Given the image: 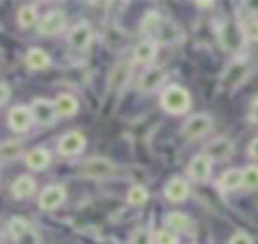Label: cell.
Returning <instances> with one entry per match:
<instances>
[{
  "instance_id": "6da1fadb",
  "label": "cell",
  "mask_w": 258,
  "mask_h": 244,
  "mask_svg": "<svg viewBox=\"0 0 258 244\" xmlns=\"http://www.w3.org/2000/svg\"><path fill=\"white\" fill-rule=\"evenodd\" d=\"M159 105L165 113L169 115H181L185 111H189L191 107V97L189 93L179 87V85H169L167 89H163L161 93V99H159Z\"/></svg>"
},
{
  "instance_id": "7a4b0ae2",
  "label": "cell",
  "mask_w": 258,
  "mask_h": 244,
  "mask_svg": "<svg viewBox=\"0 0 258 244\" xmlns=\"http://www.w3.org/2000/svg\"><path fill=\"white\" fill-rule=\"evenodd\" d=\"M77 171L83 177H109V175L117 173V165L105 157H91V159L83 161L77 167Z\"/></svg>"
},
{
  "instance_id": "3957f363",
  "label": "cell",
  "mask_w": 258,
  "mask_h": 244,
  "mask_svg": "<svg viewBox=\"0 0 258 244\" xmlns=\"http://www.w3.org/2000/svg\"><path fill=\"white\" fill-rule=\"evenodd\" d=\"M212 125H214L212 115H208V113H196V115H191V117L185 119V123L181 127V135L185 139H198V137L206 135L212 129Z\"/></svg>"
},
{
  "instance_id": "277c9868",
  "label": "cell",
  "mask_w": 258,
  "mask_h": 244,
  "mask_svg": "<svg viewBox=\"0 0 258 244\" xmlns=\"http://www.w3.org/2000/svg\"><path fill=\"white\" fill-rule=\"evenodd\" d=\"M30 113H32V121L42 125V127L54 125L56 117H58L56 111H54V103L48 101V99H42V97H38L30 103Z\"/></svg>"
},
{
  "instance_id": "5b68a950",
  "label": "cell",
  "mask_w": 258,
  "mask_h": 244,
  "mask_svg": "<svg viewBox=\"0 0 258 244\" xmlns=\"http://www.w3.org/2000/svg\"><path fill=\"white\" fill-rule=\"evenodd\" d=\"M64 26H67V16H64V12L58 10V8L48 10V12L40 18V22L36 24V28H38V32H40L42 36H56L58 32L64 30Z\"/></svg>"
},
{
  "instance_id": "8992f818",
  "label": "cell",
  "mask_w": 258,
  "mask_h": 244,
  "mask_svg": "<svg viewBox=\"0 0 258 244\" xmlns=\"http://www.w3.org/2000/svg\"><path fill=\"white\" fill-rule=\"evenodd\" d=\"M218 38L222 42V46L230 52H238L242 48V42H244V32H242V26H238L236 22H224L220 26V32H218Z\"/></svg>"
},
{
  "instance_id": "52a82bcc",
  "label": "cell",
  "mask_w": 258,
  "mask_h": 244,
  "mask_svg": "<svg viewBox=\"0 0 258 244\" xmlns=\"http://www.w3.org/2000/svg\"><path fill=\"white\" fill-rule=\"evenodd\" d=\"M87 145V139L81 131H67L60 135L58 143H56V149L62 157H73V155H79Z\"/></svg>"
},
{
  "instance_id": "ba28073f",
  "label": "cell",
  "mask_w": 258,
  "mask_h": 244,
  "mask_svg": "<svg viewBox=\"0 0 258 244\" xmlns=\"http://www.w3.org/2000/svg\"><path fill=\"white\" fill-rule=\"evenodd\" d=\"M64 200H67V190H64V186H60V184H50V186H46V188L40 192V196H38V208L44 210V212H52V210H56L58 206H62Z\"/></svg>"
},
{
  "instance_id": "9c48e42d",
  "label": "cell",
  "mask_w": 258,
  "mask_h": 244,
  "mask_svg": "<svg viewBox=\"0 0 258 244\" xmlns=\"http://www.w3.org/2000/svg\"><path fill=\"white\" fill-rule=\"evenodd\" d=\"M32 123L34 121H32L30 107H26V105H14L8 111V127L14 133H26L32 127Z\"/></svg>"
},
{
  "instance_id": "30bf717a",
  "label": "cell",
  "mask_w": 258,
  "mask_h": 244,
  "mask_svg": "<svg viewBox=\"0 0 258 244\" xmlns=\"http://www.w3.org/2000/svg\"><path fill=\"white\" fill-rule=\"evenodd\" d=\"M93 40V28L87 20H81L77 22L71 30H69V36H67V42L69 46H73L75 50H85Z\"/></svg>"
},
{
  "instance_id": "8fae6325",
  "label": "cell",
  "mask_w": 258,
  "mask_h": 244,
  "mask_svg": "<svg viewBox=\"0 0 258 244\" xmlns=\"http://www.w3.org/2000/svg\"><path fill=\"white\" fill-rule=\"evenodd\" d=\"M232 149H234V145H232V141L228 137H216L204 147V155L210 161L212 159L214 161H224V159H228L232 155Z\"/></svg>"
},
{
  "instance_id": "7c38bea8",
  "label": "cell",
  "mask_w": 258,
  "mask_h": 244,
  "mask_svg": "<svg viewBox=\"0 0 258 244\" xmlns=\"http://www.w3.org/2000/svg\"><path fill=\"white\" fill-rule=\"evenodd\" d=\"M165 79H167V73L161 67H149V69H145V73L139 79V89L143 93H151V91L159 89Z\"/></svg>"
},
{
  "instance_id": "4fadbf2b",
  "label": "cell",
  "mask_w": 258,
  "mask_h": 244,
  "mask_svg": "<svg viewBox=\"0 0 258 244\" xmlns=\"http://www.w3.org/2000/svg\"><path fill=\"white\" fill-rule=\"evenodd\" d=\"M187 175L194 179V181H208L210 175H212V161L200 153L196 155L189 163H187Z\"/></svg>"
},
{
  "instance_id": "5bb4252c",
  "label": "cell",
  "mask_w": 258,
  "mask_h": 244,
  "mask_svg": "<svg viewBox=\"0 0 258 244\" xmlns=\"http://www.w3.org/2000/svg\"><path fill=\"white\" fill-rule=\"evenodd\" d=\"M163 196L169 200V202H183L187 196H189V186L183 177H171L165 188H163Z\"/></svg>"
},
{
  "instance_id": "9a60e30c",
  "label": "cell",
  "mask_w": 258,
  "mask_h": 244,
  "mask_svg": "<svg viewBox=\"0 0 258 244\" xmlns=\"http://www.w3.org/2000/svg\"><path fill=\"white\" fill-rule=\"evenodd\" d=\"M161 24H163L161 14H159L157 10H147V12L143 14V18H141V32H143L149 40H153V38H157L159 30H161Z\"/></svg>"
},
{
  "instance_id": "2e32d148",
  "label": "cell",
  "mask_w": 258,
  "mask_h": 244,
  "mask_svg": "<svg viewBox=\"0 0 258 244\" xmlns=\"http://www.w3.org/2000/svg\"><path fill=\"white\" fill-rule=\"evenodd\" d=\"M24 163L30 169H34V171H40V169H44V167L50 165V151L44 149V147H34L30 151H26Z\"/></svg>"
},
{
  "instance_id": "e0dca14e",
  "label": "cell",
  "mask_w": 258,
  "mask_h": 244,
  "mask_svg": "<svg viewBox=\"0 0 258 244\" xmlns=\"http://www.w3.org/2000/svg\"><path fill=\"white\" fill-rule=\"evenodd\" d=\"M157 42L155 40H149V38H145V40H141L137 46H135V50H133V60L135 63H141V65H149V63H153V58L157 56Z\"/></svg>"
},
{
  "instance_id": "ac0fdd59",
  "label": "cell",
  "mask_w": 258,
  "mask_h": 244,
  "mask_svg": "<svg viewBox=\"0 0 258 244\" xmlns=\"http://www.w3.org/2000/svg\"><path fill=\"white\" fill-rule=\"evenodd\" d=\"M10 192L16 200H26L30 198L34 192H36V181L30 177V175H18L12 186H10Z\"/></svg>"
},
{
  "instance_id": "d6986e66",
  "label": "cell",
  "mask_w": 258,
  "mask_h": 244,
  "mask_svg": "<svg viewBox=\"0 0 258 244\" xmlns=\"http://www.w3.org/2000/svg\"><path fill=\"white\" fill-rule=\"evenodd\" d=\"M52 103H54V111L58 117H73L79 111V101L69 93H60Z\"/></svg>"
},
{
  "instance_id": "ffe728a7",
  "label": "cell",
  "mask_w": 258,
  "mask_h": 244,
  "mask_svg": "<svg viewBox=\"0 0 258 244\" xmlns=\"http://www.w3.org/2000/svg\"><path fill=\"white\" fill-rule=\"evenodd\" d=\"M222 192H234L238 188H242V169L238 167H230L226 169L220 177H218V184H216Z\"/></svg>"
},
{
  "instance_id": "44dd1931",
  "label": "cell",
  "mask_w": 258,
  "mask_h": 244,
  "mask_svg": "<svg viewBox=\"0 0 258 244\" xmlns=\"http://www.w3.org/2000/svg\"><path fill=\"white\" fill-rule=\"evenodd\" d=\"M24 60H26V67H28L30 71H42V69H46V67L50 65L48 52L42 50V48H38V46H32V48L26 52Z\"/></svg>"
},
{
  "instance_id": "7402d4cb",
  "label": "cell",
  "mask_w": 258,
  "mask_h": 244,
  "mask_svg": "<svg viewBox=\"0 0 258 244\" xmlns=\"http://www.w3.org/2000/svg\"><path fill=\"white\" fill-rule=\"evenodd\" d=\"M129 69H131V65H129L127 60H119V63L113 67L111 77H109V89H111V91H119V89L125 85V81L129 79Z\"/></svg>"
},
{
  "instance_id": "603a6c76",
  "label": "cell",
  "mask_w": 258,
  "mask_h": 244,
  "mask_svg": "<svg viewBox=\"0 0 258 244\" xmlns=\"http://www.w3.org/2000/svg\"><path fill=\"white\" fill-rule=\"evenodd\" d=\"M183 34H181V30H179V26L177 24H173L171 20H163V24H161V30H159V34H157V44L161 42V44H169V42H179V38H181Z\"/></svg>"
},
{
  "instance_id": "cb8c5ba5",
  "label": "cell",
  "mask_w": 258,
  "mask_h": 244,
  "mask_svg": "<svg viewBox=\"0 0 258 244\" xmlns=\"http://www.w3.org/2000/svg\"><path fill=\"white\" fill-rule=\"evenodd\" d=\"M163 222H165V230H169L173 234L175 232H183L189 226V218L185 214H181V212H169V214H165Z\"/></svg>"
},
{
  "instance_id": "d4e9b609",
  "label": "cell",
  "mask_w": 258,
  "mask_h": 244,
  "mask_svg": "<svg viewBox=\"0 0 258 244\" xmlns=\"http://www.w3.org/2000/svg\"><path fill=\"white\" fill-rule=\"evenodd\" d=\"M36 18H38V14H36V6L34 4H22L18 8V12H16V20H18V26L20 28L34 26L36 24Z\"/></svg>"
},
{
  "instance_id": "484cf974",
  "label": "cell",
  "mask_w": 258,
  "mask_h": 244,
  "mask_svg": "<svg viewBox=\"0 0 258 244\" xmlns=\"http://www.w3.org/2000/svg\"><path fill=\"white\" fill-rule=\"evenodd\" d=\"M30 230H32V226H30L24 218H20V216H14V218L8 222V234L14 238V242L20 240L22 236H26Z\"/></svg>"
},
{
  "instance_id": "4316f807",
  "label": "cell",
  "mask_w": 258,
  "mask_h": 244,
  "mask_svg": "<svg viewBox=\"0 0 258 244\" xmlns=\"http://www.w3.org/2000/svg\"><path fill=\"white\" fill-rule=\"evenodd\" d=\"M147 198H149V192H147L145 186H141V184H133V186L129 188V192H127V202H129L131 206H141V204L147 202Z\"/></svg>"
},
{
  "instance_id": "83f0119b",
  "label": "cell",
  "mask_w": 258,
  "mask_h": 244,
  "mask_svg": "<svg viewBox=\"0 0 258 244\" xmlns=\"http://www.w3.org/2000/svg\"><path fill=\"white\" fill-rule=\"evenodd\" d=\"M20 153H22L20 141H4V143H0V159L12 161V159H16Z\"/></svg>"
},
{
  "instance_id": "f1b7e54d",
  "label": "cell",
  "mask_w": 258,
  "mask_h": 244,
  "mask_svg": "<svg viewBox=\"0 0 258 244\" xmlns=\"http://www.w3.org/2000/svg\"><path fill=\"white\" fill-rule=\"evenodd\" d=\"M242 188L258 190V165H248L242 171Z\"/></svg>"
},
{
  "instance_id": "f546056e",
  "label": "cell",
  "mask_w": 258,
  "mask_h": 244,
  "mask_svg": "<svg viewBox=\"0 0 258 244\" xmlns=\"http://www.w3.org/2000/svg\"><path fill=\"white\" fill-rule=\"evenodd\" d=\"M242 32H244V38H246L248 42H258V18L252 16V18L244 20Z\"/></svg>"
},
{
  "instance_id": "4dcf8cb0",
  "label": "cell",
  "mask_w": 258,
  "mask_h": 244,
  "mask_svg": "<svg viewBox=\"0 0 258 244\" xmlns=\"http://www.w3.org/2000/svg\"><path fill=\"white\" fill-rule=\"evenodd\" d=\"M129 244H151V232L149 228H137L133 234H131V240Z\"/></svg>"
},
{
  "instance_id": "1f68e13d",
  "label": "cell",
  "mask_w": 258,
  "mask_h": 244,
  "mask_svg": "<svg viewBox=\"0 0 258 244\" xmlns=\"http://www.w3.org/2000/svg\"><path fill=\"white\" fill-rule=\"evenodd\" d=\"M155 244H177V236L165 228L155 232Z\"/></svg>"
},
{
  "instance_id": "d6a6232c",
  "label": "cell",
  "mask_w": 258,
  "mask_h": 244,
  "mask_svg": "<svg viewBox=\"0 0 258 244\" xmlns=\"http://www.w3.org/2000/svg\"><path fill=\"white\" fill-rule=\"evenodd\" d=\"M228 244H254V240H252V236H250L248 232L238 230V232H234V234H232V238H230V242H228Z\"/></svg>"
},
{
  "instance_id": "836d02e7",
  "label": "cell",
  "mask_w": 258,
  "mask_h": 244,
  "mask_svg": "<svg viewBox=\"0 0 258 244\" xmlns=\"http://www.w3.org/2000/svg\"><path fill=\"white\" fill-rule=\"evenodd\" d=\"M8 99H10V89H8V85L0 83V107H2Z\"/></svg>"
},
{
  "instance_id": "e575fe53",
  "label": "cell",
  "mask_w": 258,
  "mask_h": 244,
  "mask_svg": "<svg viewBox=\"0 0 258 244\" xmlns=\"http://www.w3.org/2000/svg\"><path fill=\"white\" fill-rule=\"evenodd\" d=\"M248 153H250V157L258 159V137H254V139L250 141V145H248Z\"/></svg>"
},
{
  "instance_id": "d590c367",
  "label": "cell",
  "mask_w": 258,
  "mask_h": 244,
  "mask_svg": "<svg viewBox=\"0 0 258 244\" xmlns=\"http://www.w3.org/2000/svg\"><path fill=\"white\" fill-rule=\"evenodd\" d=\"M244 6H250V8H246V10H250L252 14H258V2H246Z\"/></svg>"
},
{
  "instance_id": "8d00e7d4",
  "label": "cell",
  "mask_w": 258,
  "mask_h": 244,
  "mask_svg": "<svg viewBox=\"0 0 258 244\" xmlns=\"http://www.w3.org/2000/svg\"><path fill=\"white\" fill-rule=\"evenodd\" d=\"M252 111H254V119H256V123H258V97L252 99Z\"/></svg>"
},
{
  "instance_id": "74e56055",
  "label": "cell",
  "mask_w": 258,
  "mask_h": 244,
  "mask_svg": "<svg viewBox=\"0 0 258 244\" xmlns=\"http://www.w3.org/2000/svg\"><path fill=\"white\" fill-rule=\"evenodd\" d=\"M196 6H202V8H212L214 2H196Z\"/></svg>"
}]
</instances>
